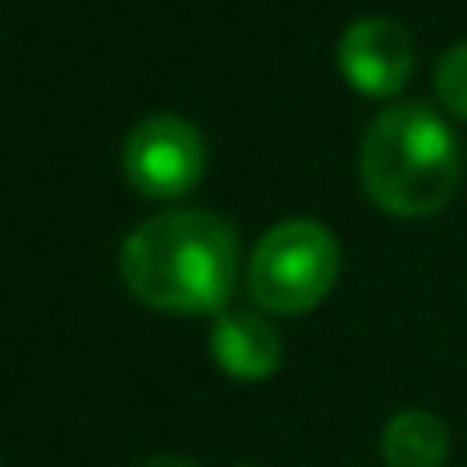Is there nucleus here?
<instances>
[{"label":"nucleus","instance_id":"nucleus-2","mask_svg":"<svg viewBox=\"0 0 467 467\" xmlns=\"http://www.w3.org/2000/svg\"><path fill=\"white\" fill-rule=\"evenodd\" d=\"M367 197L399 220H426L449 206L462 179L458 133L426 101L385 106L358 151Z\"/></svg>","mask_w":467,"mask_h":467},{"label":"nucleus","instance_id":"nucleus-3","mask_svg":"<svg viewBox=\"0 0 467 467\" xmlns=\"http://www.w3.org/2000/svg\"><path fill=\"white\" fill-rule=\"evenodd\" d=\"M339 280V244L317 220H280L262 234L244 266V289L266 317H303L330 298Z\"/></svg>","mask_w":467,"mask_h":467},{"label":"nucleus","instance_id":"nucleus-8","mask_svg":"<svg viewBox=\"0 0 467 467\" xmlns=\"http://www.w3.org/2000/svg\"><path fill=\"white\" fill-rule=\"evenodd\" d=\"M435 97L453 119H467V42L449 47L435 65Z\"/></svg>","mask_w":467,"mask_h":467},{"label":"nucleus","instance_id":"nucleus-6","mask_svg":"<svg viewBox=\"0 0 467 467\" xmlns=\"http://www.w3.org/2000/svg\"><path fill=\"white\" fill-rule=\"evenodd\" d=\"M206 348H211V362L234 380H266L285 362V335L257 307H224L211 321Z\"/></svg>","mask_w":467,"mask_h":467},{"label":"nucleus","instance_id":"nucleus-5","mask_svg":"<svg viewBox=\"0 0 467 467\" xmlns=\"http://www.w3.org/2000/svg\"><path fill=\"white\" fill-rule=\"evenodd\" d=\"M335 60H339L344 83L358 97L389 101L412 78V60L417 56H412V37H408L403 24H394L385 15H367V19H353L339 33Z\"/></svg>","mask_w":467,"mask_h":467},{"label":"nucleus","instance_id":"nucleus-9","mask_svg":"<svg viewBox=\"0 0 467 467\" xmlns=\"http://www.w3.org/2000/svg\"><path fill=\"white\" fill-rule=\"evenodd\" d=\"M138 467H197L192 458H179V453H151V458H142Z\"/></svg>","mask_w":467,"mask_h":467},{"label":"nucleus","instance_id":"nucleus-7","mask_svg":"<svg viewBox=\"0 0 467 467\" xmlns=\"http://www.w3.org/2000/svg\"><path fill=\"white\" fill-rule=\"evenodd\" d=\"M380 458H385V467H444L449 426L426 408L394 412L380 431Z\"/></svg>","mask_w":467,"mask_h":467},{"label":"nucleus","instance_id":"nucleus-4","mask_svg":"<svg viewBox=\"0 0 467 467\" xmlns=\"http://www.w3.org/2000/svg\"><path fill=\"white\" fill-rule=\"evenodd\" d=\"M206 174V138L183 115H147L124 138V179L133 192L174 202Z\"/></svg>","mask_w":467,"mask_h":467},{"label":"nucleus","instance_id":"nucleus-1","mask_svg":"<svg viewBox=\"0 0 467 467\" xmlns=\"http://www.w3.org/2000/svg\"><path fill=\"white\" fill-rule=\"evenodd\" d=\"M239 234L211 211L147 215L119 248L124 289L170 317H220L239 289Z\"/></svg>","mask_w":467,"mask_h":467}]
</instances>
